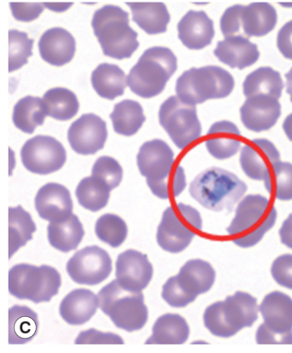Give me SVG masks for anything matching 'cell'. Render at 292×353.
I'll list each match as a JSON object with an SVG mask.
<instances>
[{"label":"cell","mask_w":292,"mask_h":353,"mask_svg":"<svg viewBox=\"0 0 292 353\" xmlns=\"http://www.w3.org/2000/svg\"><path fill=\"white\" fill-rule=\"evenodd\" d=\"M92 27L106 57L130 59L139 48L138 34L130 26L129 13L119 6L108 5L96 10Z\"/></svg>","instance_id":"1"},{"label":"cell","mask_w":292,"mask_h":353,"mask_svg":"<svg viewBox=\"0 0 292 353\" xmlns=\"http://www.w3.org/2000/svg\"><path fill=\"white\" fill-rule=\"evenodd\" d=\"M247 191V185L236 174L212 167L199 174L190 186L191 197L213 212H231Z\"/></svg>","instance_id":"2"},{"label":"cell","mask_w":292,"mask_h":353,"mask_svg":"<svg viewBox=\"0 0 292 353\" xmlns=\"http://www.w3.org/2000/svg\"><path fill=\"white\" fill-rule=\"evenodd\" d=\"M177 69V59L172 50L154 46L146 50L130 70L128 87L139 97L154 98L162 94Z\"/></svg>","instance_id":"3"},{"label":"cell","mask_w":292,"mask_h":353,"mask_svg":"<svg viewBox=\"0 0 292 353\" xmlns=\"http://www.w3.org/2000/svg\"><path fill=\"white\" fill-rule=\"evenodd\" d=\"M257 301L252 295L237 292L225 301L213 303L206 309L204 325L213 335L230 338L258 319Z\"/></svg>","instance_id":"4"},{"label":"cell","mask_w":292,"mask_h":353,"mask_svg":"<svg viewBox=\"0 0 292 353\" xmlns=\"http://www.w3.org/2000/svg\"><path fill=\"white\" fill-rule=\"evenodd\" d=\"M276 219V209L270 205L268 199L262 195H248L238 205L236 216L226 231L238 247L252 248L272 229Z\"/></svg>","instance_id":"5"},{"label":"cell","mask_w":292,"mask_h":353,"mask_svg":"<svg viewBox=\"0 0 292 353\" xmlns=\"http://www.w3.org/2000/svg\"><path fill=\"white\" fill-rule=\"evenodd\" d=\"M234 85L233 77L222 68H191L177 80L176 94L181 101L195 106L209 99L228 97Z\"/></svg>","instance_id":"6"},{"label":"cell","mask_w":292,"mask_h":353,"mask_svg":"<svg viewBox=\"0 0 292 353\" xmlns=\"http://www.w3.org/2000/svg\"><path fill=\"white\" fill-rule=\"evenodd\" d=\"M98 297L101 311L119 329L134 332L147 323L148 311L142 292L127 291L114 280L99 292Z\"/></svg>","instance_id":"7"},{"label":"cell","mask_w":292,"mask_h":353,"mask_svg":"<svg viewBox=\"0 0 292 353\" xmlns=\"http://www.w3.org/2000/svg\"><path fill=\"white\" fill-rule=\"evenodd\" d=\"M216 273L209 263L201 259L188 261L176 276L169 278L163 286L162 298L174 308H184L198 295L211 290Z\"/></svg>","instance_id":"8"},{"label":"cell","mask_w":292,"mask_h":353,"mask_svg":"<svg viewBox=\"0 0 292 353\" xmlns=\"http://www.w3.org/2000/svg\"><path fill=\"white\" fill-rule=\"evenodd\" d=\"M61 283L59 271L51 266L20 263L9 271L10 294L35 304L51 301L58 294Z\"/></svg>","instance_id":"9"},{"label":"cell","mask_w":292,"mask_h":353,"mask_svg":"<svg viewBox=\"0 0 292 353\" xmlns=\"http://www.w3.org/2000/svg\"><path fill=\"white\" fill-rule=\"evenodd\" d=\"M202 229V220L198 210L179 203L164 212L156 238L159 247L166 252L179 253L190 245Z\"/></svg>","instance_id":"10"},{"label":"cell","mask_w":292,"mask_h":353,"mask_svg":"<svg viewBox=\"0 0 292 353\" xmlns=\"http://www.w3.org/2000/svg\"><path fill=\"white\" fill-rule=\"evenodd\" d=\"M264 323L256 333L258 344H292V299L275 291L266 296L259 307Z\"/></svg>","instance_id":"11"},{"label":"cell","mask_w":292,"mask_h":353,"mask_svg":"<svg viewBox=\"0 0 292 353\" xmlns=\"http://www.w3.org/2000/svg\"><path fill=\"white\" fill-rule=\"evenodd\" d=\"M159 123L177 148L184 150L193 144L202 135V125L195 105L171 96L160 106Z\"/></svg>","instance_id":"12"},{"label":"cell","mask_w":292,"mask_h":353,"mask_svg":"<svg viewBox=\"0 0 292 353\" xmlns=\"http://www.w3.org/2000/svg\"><path fill=\"white\" fill-rule=\"evenodd\" d=\"M23 165L31 173L49 174L62 169L66 162V151L55 138L37 135L30 139L21 150Z\"/></svg>","instance_id":"13"},{"label":"cell","mask_w":292,"mask_h":353,"mask_svg":"<svg viewBox=\"0 0 292 353\" xmlns=\"http://www.w3.org/2000/svg\"><path fill=\"white\" fill-rule=\"evenodd\" d=\"M66 270L75 283L95 286L109 277L112 259L104 249L93 245L75 253L67 263Z\"/></svg>","instance_id":"14"},{"label":"cell","mask_w":292,"mask_h":353,"mask_svg":"<svg viewBox=\"0 0 292 353\" xmlns=\"http://www.w3.org/2000/svg\"><path fill=\"white\" fill-rule=\"evenodd\" d=\"M108 137L106 123L95 114H84L70 125L68 141L81 155H94L104 148Z\"/></svg>","instance_id":"15"},{"label":"cell","mask_w":292,"mask_h":353,"mask_svg":"<svg viewBox=\"0 0 292 353\" xmlns=\"http://www.w3.org/2000/svg\"><path fill=\"white\" fill-rule=\"evenodd\" d=\"M174 152L166 142L159 139L145 142L137 154V166L148 185L157 183L168 177L175 166Z\"/></svg>","instance_id":"16"},{"label":"cell","mask_w":292,"mask_h":353,"mask_svg":"<svg viewBox=\"0 0 292 353\" xmlns=\"http://www.w3.org/2000/svg\"><path fill=\"white\" fill-rule=\"evenodd\" d=\"M153 273V265L144 253L130 249L117 256V281L127 291L140 292L145 290L150 283Z\"/></svg>","instance_id":"17"},{"label":"cell","mask_w":292,"mask_h":353,"mask_svg":"<svg viewBox=\"0 0 292 353\" xmlns=\"http://www.w3.org/2000/svg\"><path fill=\"white\" fill-rule=\"evenodd\" d=\"M280 161V152L266 139H255L242 148L240 165L246 176L255 181H264L274 163Z\"/></svg>","instance_id":"18"},{"label":"cell","mask_w":292,"mask_h":353,"mask_svg":"<svg viewBox=\"0 0 292 353\" xmlns=\"http://www.w3.org/2000/svg\"><path fill=\"white\" fill-rule=\"evenodd\" d=\"M242 123L247 130L261 133L269 130L281 115L279 99L268 94L249 97L240 108Z\"/></svg>","instance_id":"19"},{"label":"cell","mask_w":292,"mask_h":353,"mask_svg":"<svg viewBox=\"0 0 292 353\" xmlns=\"http://www.w3.org/2000/svg\"><path fill=\"white\" fill-rule=\"evenodd\" d=\"M35 205L39 216L50 223L63 222L72 215L70 192L58 183L46 184L40 188L35 199Z\"/></svg>","instance_id":"20"},{"label":"cell","mask_w":292,"mask_h":353,"mask_svg":"<svg viewBox=\"0 0 292 353\" xmlns=\"http://www.w3.org/2000/svg\"><path fill=\"white\" fill-rule=\"evenodd\" d=\"M39 52L45 62L56 67L69 63L76 53V40L62 28H52L41 35Z\"/></svg>","instance_id":"21"},{"label":"cell","mask_w":292,"mask_h":353,"mask_svg":"<svg viewBox=\"0 0 292 353\" xmlns=\"http://www.w3.org/2000/svg\"><path fill=\"white\" fill-rule=\"evenodd\" d=\"M179 39L190 50H202L211 44L215 31L213 21L203 10H190L177 24Z\"/></svg>","instance_id":"22"},{"label":"cell","mask_w":292,"mask_h":353,"mask_svg":"<svg viewBox=\"0 0 292 353\" xmlns=\"http://www.w3.org/2000/svg\"><path fill=\"white\" fill-rule=\"evenodd\" d=\"M213 53L220 62L238 70L253 65L260 58L257 46L242 35H231L219 41Z\"/></svg>","instance_id":"23"},{"label":"cell","mask_w":292,"mask_h":353,"mask_svg":"<svg viewBox=\"0 0 292 353\" xmlns=\"http://www.w3.org/2000/svg\"><path fill=\"white\" fill-rule=\"evenodd\" d=\"M99 306L98 296L88 290H75L60 303L59 313L68 324L83 325L90 321Z\"/></svg>","instance_id":"24"},{"label":"cell","mask_w":292,"mask_h":353,"mask_svg":"<svg viewBox=\"0 0 292 353\" xmlns=\"http://www.w3.org/2000/svg\"><path fill=\"white\" fill-rule=\"evenodd\" d=\"M241 144V132L229 121L213 123L206 134V149L216 159H227L236 155Z\"/></svg>","instance_id":"25"},{"label":"cell","mask_w":292,"mask_h":353,"mask_svg":"<svg viewBox=\"0 0 292 353\" xmlns=\"http://www.w3.org/2000/svg\"><path fill=\"white\" fill-rule=\"evenodd\" d=\"M133 12V20L148 34L166 33L171 16L162 2H128Z\"/></svg>","instance_id":"26"},{"label":"cell","mask_w":292,"mask_h":353,"mask_svg":"<svg viewBox=\"0 0 292 353\" xmlns=\"http://www.w3.org/2000/svg\"><path fill=\"white\" fill-rule=\"evenodd\" d=\"M278 21L276 9L266 2H255L244 7L242 25L248 37H262L274 30Z\"/></svg>","instance_id":"27"},{"label":"cell","mask_w":292,"mask_h":353,"mask_svg":"<svg viewBox=\"0 0 292 353\" xmlns=\"http://www.w3.org/2000/svg\"><path fill=\"white\" fill-rule=\"evenodd\" d=\"M91 83L96 92L101 98L114 101L122 96L127 87V77L116 64H99L93 71Z\"/></svg>","instance_id":"28"},{"label":"cell","mask_w":292,"mask_h":353,"mask_svg":"<svg viewBox=\"0 0 292 353\" xmlns=\"http://www.w3.org/2000/svg\"><path fill=\"white\" fill-rule=\"evenodd\" d=\"M190 327L177 314H166L156 321L147 345H181L187 341Z\"/></svg>","instance_id":"29"},{"label":"cell","mask_w":292,"mask_h":353,"mask_svg":"<svg viewBox=\"0 0 292 353\" xmlns=\"http://www.w3.org/2000/svg\"><path fill=\"white\" fill-rule=\"evenodd\" d=\"M84 236L83 224L76 215L59 223H50L48 227L49 243L62 252L76 250Z\"/></svg>","instance_id":"30"},{"label":"cell","mask_w":292,"mask_h":353,"mask_svg":"<svg viewBox=\"0 0 292 353\" xmlns=\"http://www.w3.org/2000/svg\"><path fill=\"white\" fill-rule=\"evenodd\" d=\"M48 110L43 99L26 96L14 106V125L25 134H32L38 126L43 125Z\"/></svg>","instance_id":"31"},{"label":"cell","mask_w":292,"mask_h":353,"mask_svg":"<svg viewBox=\"0 0 292 353\" xmlns=\"http://www.w3.org/2000/svg\"><path fill=\"white\" fill-rule=\"evenodd\" d=\"M39 330L37 314L27 306L14 305L9 310V343L21 345L30 342Z\"/></svg>","instance_id":"32"},{"label":"cell","mask_w":292,"mask_h":353,"mask_svg":"<svg viewBox=\"0 0 292 353\" xmlns=\"http://www.w3.org/2000/svg\"><path fill=\"white\" fill-rule=\"evenodd\" d=\"M110 119L117 134L133 137L140 130L146 117L140 103L126 99L114 106Z\"/></svg>","instance_id":"33"},{"label":"cell","mask_w":292,"mask_h":353,"mask_svg":"<svg viewBox=\"0 0 292 353\" xmlns=\"http://www.w3.org/2000/svg\"><path fill=\"white\" fill-rule=\"evenodd\" d=\"M243 88L247 98L268 94L279 99L282 95L284 83L280 72L270 67H261L248 74Z\"/></svg>","instance_id":"34"},{"label":"cell","mask_w":292,"mask_h":353,"mask_svg":"<svg viewBox=\"0 0 292 353\" xmlns=\"http://www.w3.org/2000/svg\"><path fill=\"white\" fill-rule=\"evenodd\" d=\"M37 226L30 213L22 206L9 208V253L10 259L33 239Z\"/></svg>","instance_id":"35"},{"label":"cell","mask_w":292,"mask_h":353,"mask_svg":"<svg viewBox=\"0 0 292 353\" xmlns=\"http://www.w3.org/2000/svg\"><path fill=\"white\" fill-rule=\"evenodd\" d=\"M48 116L56 120L69 121L79 110V101L72 91L65 88L50 89L43 96Z\"/></svg>","instance_id":"36"},{"label":"cell","mask_w":292,"mask_h":353,"mask_svg":"<svg viewBox=\"0 0 292 353\" xmlns=\"http://www.w3.org/2000/svg\"><path fill=\"white\" fill-rule=\"evenodd\" d=\"M111 188L97 177L84 178L78 184L76 196L79 204L90 212H99L108 204Z\"/></svg>","instance_id":"37"},{"label":"cell","mask_w":292,"mask_h":353,"mask_svg":"<svg viewBox=\"0 0 292 353\" xmlns=\"http://www.w3.org/2000/svg\"><path fill=\"white\" fill-rule=\"evenodd\" d=\"M266 190L282 201L292 199V165L286 162L274 163L264 180Z\"/></svg>","instance_id":"38"},{"label":"cell","mask_w":292,"mask_h":353,"mask_svg":"<svg viewBox=\"0 0 292 353\" xmlns=\"http://www.w3.org/2000/svg\"><path fill=\"white\" fill-rule=\"evenodd\" d=\"M95 234L105 243L113 248H119L126 240L128 227L124 219L113 214H106L95 224Z\"/></svg>","instance_id":"39"},{"label":"cell","mask_w":292,"mask_h":353,"mask_svg":"<svg viewBox=\"0 0 292 353\" xmlns=\"http://www.w3.org/2000/svg\"><path fill=\"white\" fill-rule=\"evenodd\" d=\"M34 40L28 38L24 32L17 30L9 31V72L21 69L28 63V59L33 55Z\"/></svg>","instance_id":"40"},{"label":"cell","mask_w":292,"mask_h":353,"mask_svg":"<svg viewBox=\"0 0 292 353\" xmlns=\"http://www.w3.org/2000/svg\"><path fill=\"white\" fill-rule=\"evenodd\" d=\"M151 192L156 197L162 199L176 198L186 188V176L183 167L177 165L166 179L157 183L148 185Z\"/></svg>","instance_id":"41"},{"label":"cell","mask_w":292,"mask_h":353,"mask_svg":"<svg viewBox=\"0 0 292 353\" xmlns=\"http://www.w3.org/2000/svg\"><path fill=\"white\" fill-rule=\"evenodd\" d=\"M122 167L111 157L103 156L96 160L92 169V176L99 178L113 189L119 186L123 179Z\"/></svg>","instance_id":"42"},{"label":"cell","mask_w":292,"mask_h":353,"mask_svg":"<svg viewBox=\"0 0 292 353\" xmlns=\"http://www.w3.org/2000/svg\"><path fill=\"white\" fill-rule=\"evenodd\" d=\"M271 273L278 284L292 290V255L278 256L273 263Z\"/></svg>","instance_id":"43"},{"label":"cell","mask_w":292,"mask_h":353,"mask_svg":"<svg viewBox=\"0 0 292 353\" xmlns=\"http://www.w3.org/2000/svg\"><path fill=\"white\" fill-rule=\"evenodd\" d=\"M244 7L241 5H235L227 8L224 12L220 19V30L224 37H231L240 31Z\"/></svg>","instance_id":"44"},{"label":"cell","mask_w":292,"mask_h":353,"mask_svg":"<svg viewBox=\"0 0 292 353\" xmlns=\"http://www.w3.org/2000/svg\"><path fill=\"white\" fill-rule=\"evenodd\" d=\"M75 343L83 344H113L123 345L124 343L122 338L119 335L113 333L99 332L95 329L88 330L81 332L77 338Z\"/></svg>","instance_id":"45"},{"label":"cell","mask_w":292,"mask_h":353,"mask_svg":"<svg viewBox=\"0 0 292 353\" xmlns=\"http://www.w3.org/2000/svg\"><path fill=\"white\" fill-rule=\"evenodd\" d=\"M10 7L14 19L30 23L40 17L45 6L41 3H10Z\"/></svg>","instance_id":"46"},{"label":"cell","mask_w":292,"mask_h":353,"mask_svg":"<svg viewBox=\"0 0 292 353\" xmlns=\"http://www.w3.org/2000/svg\"><path fill=\"white\" fill-rule=\"evenodd\" d=\"M277 46L284 58L292 60V20L281 28L277 37Z\"/></svg>","instance_id":"47"},{"label":"cell","mask_w":292,"mask_h":353,"mask_svg":"<svg viewBox=\"0 0 292 353\" xmlns=\"http://www.w3.org/2000/svg\"><path fill=\"white\" fill-rule=\"evenodd\" d=\"M281 242L287 248L292 249V214L283 223L280 230Z\"/></svg>","instance_id":"48"},{"label":"cell","mask_w":292,"mask_h":353,"mask_svg":"<svg viewBox=\"0 0 292 353\" xmlns=\"http://www.w3.org/2000/svg\"><path fill=\"white\" fill-rule=\"evenodd\" d=\"M46 8L55 12H64L72 6V3H43Z\"/></svg>","instance_id":"49"},{"label":"cell","mask_w":292,"mask_h":353,"mask_svg":"<svg viewBox=\"0 0 292 353\" xmlns=\"http://www.w3.org/2000/svg\"><path fill=\"white\" fill-rule=\"evenodd\" d=\"M283 130L287 138L292 141V113L284 121Z\"/></svg>","instance_id":"50"},{"label":"cell","mask_w":292,"mask_h":353,"mask_svg":"<svg viewBox=\"0 0 292 353\" xmlns=\"http://www.w3.org/2000/svg\"><path fill=\"white\" fill-rule=\"evenodd\" d=\"M286 92L290 95L291 101L292 102V68L289 72L286 74Z\"/></svg>","instance_id":"51"},{"label":"cell","mask_w":292,"mask_h":353,"mask_svg":"<svg viewBox=\"0 0 292 353\" xmlns=\"http://www.w3.org/2000/svg\"><path fill=\"white\" fill-rule=\"evenodd\" d=\"M280 5L284 7H292V3H280Z\"/></svg>","instance_id":"52"}]
</instances>
